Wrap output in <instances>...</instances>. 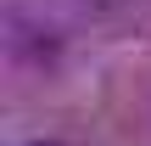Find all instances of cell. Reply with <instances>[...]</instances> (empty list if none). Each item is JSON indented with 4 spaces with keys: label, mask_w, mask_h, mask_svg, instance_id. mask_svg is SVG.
Here are the masks:
<instances>
[{
    "label": "cell",
    "mask_w": 151,
    "mask_h": 146,
    "mask_svg": "<svg viewBox=\"0 0 151 146\" xmlns=\"http://www.w3.org/2000/svg\"><path fill=\"white\" fill-rule=\"evenodd\" d=\"M28 146H50V141H28Z\"/></svg>",
    "instance_id": "1"
}]
</instances>
